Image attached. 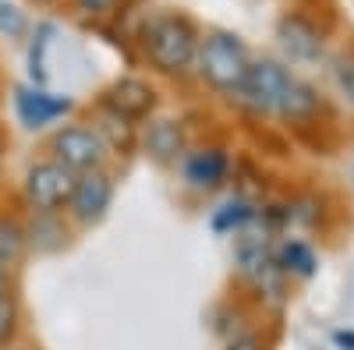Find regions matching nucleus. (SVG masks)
Here are the masks:
<instances>
[{
	"label": "nucleus",
	"instance_id": "obj_1",
	"mask_svg": "<svg viewBox=\"0 0 354 350\" xmlns=\"http://www.w3.org/2000/svg\"><path fill=\"white\" fill-rule=\"evenodd\" d=\"M198 39H202V28L185 11H153L145 18L135 46H138L142 64L156 78L185 81L192 78V68H195Z\"/></svg>",
	"mask_w": 354,
	"mask_h": 350
},
{
	"label": "nucleus",
	"instance_id": "obj_2",
	"mask_svg": "<svg viewBox=\"0 0 354 350\" xmlns=\"http://www.w3.org/2000/svg\"><path fill=\"white\" fill-rule=\"evenodd\" d=\"M252 61H255V53L248 50V43L238 32H230V28H205L198 39L192 78L202 89H209L213 96L234 103L248 78Z\"/></svg>",
	"mask_w": 354,
	"mask_h": 350
},
{
	"label": "nucleus",
	"instance_id": "obj_3",
	"mask_svg": "<svg viewBox=\"0 0 354 350\" xmlns=\"http://www.w3.org/2000/svg\"><path fill=\"white\" fill-rule=\"evenodd\" d=\"M43 156H50L53 163L71 170L75 177H82V173H88V170H103V166L113 163L100 131L88 121H75V117H68V121H61L57 128H50V135L43 142Z\"/></svg>",
	"mask_w": 354,
	"mask_h": 350
},
{
	"label": "nucleus",
	"instance_id": "obj_4",
	"mask_svg": "<svg viewBox=\"0 0 354 350\" xmlns=\"http://www.w3.org/2000/svg\"><path fill=\"white\" fill-rule=\"evenodd\" d=\"M75 173L53 163L50 156H39L25 166L18 181V202L25 213H64L68 198L75 191Z\"/></svg>",
	"mask_w": 354,
	"mask_h": 350
},
{
	"label": "nucleus",
	"instance_id": "obj_5",
	"mask_svg": "<svg viewBox=\"0 0 354 350\" xmlns=\"http://www.w3.org/2000/svg\"><path fill=\"white\" fill-rule=\"evenodd\" d=\"M230 173H234V156L223 142H198L185 153V159L177 163L181 188L198 195V198L220 195L230 184Z\"/></svg>",
	"mask_w": 354,
	"mask_h": 350
},
{
	"label": "nucleus",
	"instance_id": "obj_6",
	"mask_svg": "<svg viewBox=\"0 0 354 350\" xmlns=\"http://www.w3.org/2000/svg\"><path fill=\"white\" fill-rule=\"evenodd\" d=\"M113 198H117V177H113V166L103 170H88L75 181V191L64 206V220L71 223L75 233H85L100 226L110 209H113Z\"/></svg>",
	"mask_w": 354,
	"mask_h": 350
},
{
	"label": "nucleus",
	"instance_id": "obj_7",
	"mask_svg": "<svg viewBox=\"0 0 354 350\" xmlns=\"http://www.w3.org/2000/svg\"><path fill=\"white\" fill-rule=\"evenodd\" d=\"M290 75L294 71L283 61H277V57H255L234 106H238L241 113H248V117H255V121H273L277 103L287 89Z\"/></svg>",
	"mask_w": 354,
	"mask_h": 350
},
{
	"label": "nucleus",
	"instance_id": "obj_8",
	"mask_svg": "<svg viewBox=\"0 0 354 350\" xmlns=\"http://www.w3.org/2000/svg\"><path fill=\"white\" fill-rule=\"evenodd\" d=\"M192 131L181 117H167V113H153L149 121H142L138 128V153L156 163L160 170H177V163L185 159V153L192 149Z\"/></svg>",
	"mask_w": 354,
	"mask_h": 350
},
{
	"label": "nucleus",
	"instance_id": "obj_9",
	"mask_svg": "<svg viewBox=\"0 0 354 350\" xmlns=\"http://www.w3.org/2000/svg\"><path fill=\"white\" fill-rule=\"evenodd\" d=\"M11 106H15V117L25 131H46V128H57L61 121L75 113V99L71 96H61V93H50L46 85H15L11 93Z\"/></svg>",
	"mask_w": 354,
	"mask_h": 350
},
{
	"label": "nucleus",
	"instance_id": "obj_10",
	"mask_svg": "<svg viewBox=\"0 0 354 350\" xmlns=\"http://www.w3.org/2000/svg\"><path fill=\"white\" fill-rule=\"evenodd\" d=\"M96 103L106 106V110L117 113V117H124V121H131V124H142V121H149V117L156 113L160 93H156V85H153L149 78L124 75V78H113L106 89L100 93Z\"/></svg>",
	"mask_w": 354,
	"mask_h": 350
},
{
	"label": "nucleus",
	"instance_id": "obj_11",
	"mask_svg": "<svg viewBox=\"0 0 354 350\" xmlns=\"http://www.w3.org/2000/svg\"><path fill=\"white\" fill-rule=\"evenodd\" d=\"M277 39L290 64H319L326 57V32H322V25L301 11H290L277 21Z\"/></svg>",
	"mask_w": 354,
	"mask_h": 350
},
{
	"label": "nucleus",
	"instance_id": "obj_12",
	"mask_svg": "<svg viewBox=\"0 0 354 350\" xmlns=\"http://www.w3.org/2000/svg\"><path fill=\"white\" fill-rule=\"evenodd\" d=\"M322 113H326V96H322L308 78L290 75L287 89H283V96H280V103H277L273 121L301 131V128H315Z\"/></svg>",
	"mask_w": 354,
	"mask_h": 350
},
{
	"label": "nucleus",
	"instance_id": "obj_13",
	"mask_svg": "<svg viewBox=\"0 0 354 350\" xmlns=\"http://www.w3.org/2000/svg\"><path fill=\"white\" fill-rule=\"evenodd\" d=\"M75 237L71 223L64 220V213H25V241H28V255H57L64 251Z\"/></svg>",
	"mask_w": 354,
	"mask_h": 350
},
{
	"label": "nucleus",
	"instance_id": "obj_14",
	"mask_svg": "<svg viewBox=\"0 0 354 350\" xmlns=\"http://www.w3.org/2000/svg\"><path fill=\"white\" fill-rule=\"evenodd\" d=\"M262 209L248 195H227L216 209H209V230L216 237H241L259 223Z\"/></svg>",
	"mask_w": 354,
	"mask_h": 350
},
{
	"label": "nucleus",
	"instance_id": "obj_15",
	"mask_svg": "<svg viewBox=\"0 0 354 350\" xmlns=\"http://www.w3.org/2000/svg\"><path fill=\"white\" fill-rule=\"evenodd\" d=\"M88 124L100 131V138L106 142V149H110L113 159H128V156L138 153V128H142V124L124 121V117L110 113V110L100 106V103L93 106V117H88Z\"/></svg>",
	"mask_w": 354,
	"mask_h": 350
},
{
	"label": "nucleus",
	"instance_id": "obj_16",
	"mask_svg": "<svg viewBox=\"0 0 354 350\" xmlns=\"http://www.w3.org/2000/svg\"><path fill=\"white\" fill-rule=\"evenodd\" d=\"M273 262L283 273V280H312L319 273V251L305 237H280L273 244Z\"/></svg>",
	"mask_w": 354,
	"mask_h": 350
},
{
	"label": "nucleus",
	"instance_id": "obj_17",
	"mask_svg": "<svg viewBox=\"0 0 354 350\" xmlns=\"http://www.w3.org/2000/svg\"><path fill=\"white\" fill-rule=\"evenodd\" d=\"M28 258V241H25V216L21 213H0V266L18 276L21 262Z\"/></svg>",
	"mask_w": 354,
	"mask_h": 350
},
{
	"label": "nucleus",
	"instance_id": "obj_18",
	"mask_svg": "<svg viewBox=\"0 0 354 350\" xmlns=\"http://www.w3.org/2000/svg\"><path fill=\"white\" fill-rule=\"evenodd\" d=\"M326 81H330V93L337 96V103L354 117V46L333 53L326 61Z\"/></svg>",
	"mask_w": 354,
	"mask_h": 350
},
{
	"label": "nucleus",
	"instance_id": "obj_19",
	"mask_svg": "<svg viewBox=\"0 0 354 350\" xmlns=\"http://www.w3.org/2000/svg\"><path fill=\"white\" fill-rule=\"evenodd\" d=\"M21 329H25V308H21L18 290H15V294L0 298V350L18 343L21 340Z\"/></svg>",
	"mask_w": 354,
	"mask_h": 350
},
{
	"label": "nucleus",
	"instance_id": "obj_20",
	"mask_svg": "<svg viewBox=\"0 0 354 350\" xmlns=\"http://www.w3.org/2000/svg\"><path fill=\"white\" fill-rule=\"evenodd\" d=\"M50 36H53V25L39 21L32 28V43H28V78L32 85H46V46H50Z\"/></svg>",
	"mask_w": 354,
	"mask_h": 350
},
{
	"label": "nucleus",
	"instance_id": "obj_21",
	"mask_svg": "<svg viewBox=\"0 0 354 350\" xmlns=\"http://www.w3.org/2000/svg\"><path fill=\"white\" fill-rule=\"evenodd\" d=\"M121 4H124V0H68L71 14L78 21H85V25H100V21L113 18Z\"/></svg>",
	"mask_w": 354,
	"mask_h": 350
},
{
	"label": "nucleus",
	"instance_id": "obj_22",
	"mask_svg": "<svg viewBox=\"0 0 354 350\" xmlns=\"http://www.w3.org/2000/svg\"><path fill=\"white\" fill-rule=\"evenodd\" d=\"M25 32H28V18H25V11L0 0V36H8V39H21Z\"/></svg>",
	"mask_w": 354,
	"mask_h": 350
},
{
	"label": "nucleus",
	"instance_id": "obj_23",
	"mask_svg": "<svg viewBox=\"0 0 354 350\" xmlns=\"http://www.w3.org/2000/svg\"><path fill=\"white\" fill-rule=\"evenodd\" d=\"M223 350H270V347H266L262 333L241 329V333H230V336L223 340Z\"/></svg>",
	"mask_w": 354,
	"mask_h": 350
},
{
	"label": "nucleus",
	"instance_id": "obj_24",
	"mask_svg": "<svg viewBox=\"0 0 354 350\" xmlns=\"http://www.w3.org/2000/svg\"><path fill=\"white\" fill-rule=\"evenodd\" d=\"M18 290V280H15V273L11 269H4L0 266V298H8V294H15Z\"/></svg>",
	"mask_w": 354,
	"mask_h": 350
},
{
	"label": "nucleus",
	"instance_id": "obj_25",
	"mask_svg": "<svg viewBox=\"0 0 354 350\" xmlns=\"http://www.w3.org/2000/svg\"><path fill=\"white\" fill-rule=\"evenodd\" d=\"M333 343H337V350H354V329H337Z\"/></svg>",
	"mask_w": 354,
	"mask_h": 350
},
{
	"label": "nucleus",
	"instance_id": "obj_26",
	"mask_svg": "<svg viewBox=\"0 0 354 350\" xmlns=\"http://www.w3.org/2000/svg\"><path fill=\"white\" fill-rule=\"evenodd\" d=\"M4 163H8V135L0 128V181H4Z\"/></svg>",
	"mask_w": 354,
	"mask_h": 350
},
{
	"label": "nucleus",
	"instance_id": "obj_27",
	"mask_svg": "<svg viewBox=\"0 0 354 350\" xmlns=\"http://www.w3.org/2000/svg\"><path fill=\"white\" fill-rule=\"evenodd\" d=\"M4 350H36V347H28V343H21V340H18V343H11V347H4Z\"/></svg>",
	"mask_w": 354,
	"mask_h": 350
},
{
	"label": "nucleus",
	"instance_id": "obj_28",
	"mask_svg": "<svg viewBox=\"0 0 354 350\" xmlns=\"http://www.w3.org/2000/svg\"><path fill=\"white\" fill-rule=\"evenodd\" d=\"M36 4H43V8H46V4H53V0H36Z\"/></svg>",
	"mask_w": 354,
	"mask_h": 350
}]
</instances>
